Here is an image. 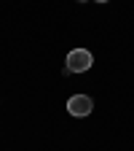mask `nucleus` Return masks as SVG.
<instances>
[{"instance_id": "4", "label": "nucleus", "mask_w": 134, "mask_h": 151, "mask_svg": "<svg viewBox=\"0 0 134 151\" xmlns=\"http://www.w3.org/2000/svg\"><path fill=\"white\" fill-rule=\"evenodd\" d=\"M78 3H86V0H78Z\"/></svg>"}, {"instance_id": "2", "label": "nucleus", "mask_w": 134, "mask_h": 151, "mask_svg": "<svg viewBox=\"0 0 134 151\" xmlns=\"http://www.w3.org/2000/svg\"><path fill=\"white\" fill-rule=\"evenodd\" d=\"M91 108H94V100L89 97V94H72V97L67 100V111H70V116L83 119V116H89V113H91Z\"/></svg>"}, {"instance_id": "3", "label": "nucleus", "mask_w": 134, "mask_h": 151, "mask_svg": "<svg viewBox=\"0 0 134 151\" xmlns=\"http://www.w3.org/2000/svg\"><path fill=\"white\" fill-rule=\"evenodd\" d=\"M94 3H107V0H94Z\"/></svg>"}, {"instance_id": "1", "label": "nucleus", "mask_w": 134, "mask_h": 151, "mask_svg": "<svg viewBox=\"0 0 134 151\" xmlns=\"http://www.w3.org/2000/svg\"><path fill=\"white\" fill-rule=\"evenodd\" d=\"M67 70L70 73H86L91 65H94V57H91V51L89 49H72L70 54H67Z\"/></svg>"}]
</instances>
